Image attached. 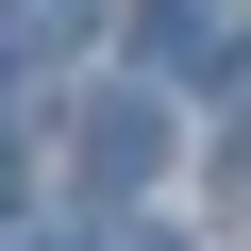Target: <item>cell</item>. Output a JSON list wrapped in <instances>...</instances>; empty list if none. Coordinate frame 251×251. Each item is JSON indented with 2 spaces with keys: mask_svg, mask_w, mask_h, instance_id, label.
<instances>
[{
  "mask_svg": "<svg viewBox=\"0 0 251 251\" xmlns=\"http://www.w3.org/2000/svg\"><path fill=\"white\" fill-rule=\"evenodd\" d=\"M67 151H84V184H100V201H117V184H151V168H168V100H151V84L84 100V134H67Z\"/></svg>",
  "mask_w": 251,
  "mask_h": 251,
  "instance_id": "obj_1",
  "label": "cell"
},
{
  "mask_svg": "<svg viewBox=\"0 0 251 251\" xmlns=\"http://www.w3.org/2000/svg\"><path fill=\"white\" fill-rule=\"evenodd\" d=\"M100 251H184V234H100Z\"/></svg>",
  "mask_w": 251,
  "mask_h": 251,
  "instance_id": "obj_4",
  "label": "cell"
},
{
  "mask_svg": "<svg viewBox=\"0 0 251 251\" xmlns=\"http://www.w3.org/2000/svg\"><path fill=\"white\" fill-rule=\"evenodd\" d=\"M134 50H151V84H201V67H234V17H218V0H151Z\"/></svg>",
  "mask_w": 251,
  "mask_h": 251,
  "instance_id": "obj_2",
  "label": "cell"
},
{
  "mask_svg": "<svg viewBox=\"0 0 251 251\" xmlns=\"http://www.w3.org/2000/svg\"><path fill=\"white\" fill-rule=\"evenodd\" d=\"M100 0H0V67H67Z\"/></svg>",
  "mask_w": 251,
  "mask_h": 251,
  "instance_id": "obj_3",
  "label": "cell"
}]
</instances>
